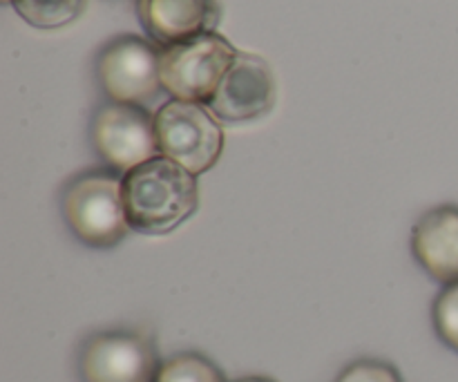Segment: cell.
<instances>
[{
	"label": "cell",
	"mask_w": 458,
	"mask_h": 382,
	"mask_svg": "<svg viewBox=\"0 0 458 382\" xmlns=\"http://www.w3.org/2000/svg\"><path fill=\"white\" fill-rule=\"evenodd\" d=\"M411 253L441 284L458 282V206H438L420 215L411 228Z\"/></svg>",
	"instance_id": "30bf717a"
},
{
	"label": "cell",
	"mask_w": 458,
	"mask_h": 382,
	"mask_svg": "<svg viewBox=\"0 0 458 382\" xmlns=\"http://www.w3.org/2000/svg\"><path fill=\"white\" fill-rule=\"evenodd\" d=\"M0 3H4V4H12V0H0Z\"/></svg>",
	"instance_id": "2e32d148"
},
{
	"label": "cell",
	"mask_w": 458,
	"mask_h": 382,
	"mask_svg": "<svg viewBox=\"0 0 458 382\" xmlns=\"http://www.w3.org/2000/svg\"><path fill=\"white\" fill-rule=\"evenodd\" d=\"M432 322L437 335L458 353V282L447 284L432 304Z\"/></svg>",
	"instance_id": "4fadbf2b"
},
{
	"label": "cell",
	"mask_w": 458,
	"mask_h": 382,
	"mask_svg": "<svg viewBox=\"0 0 458 382\" xmlns=\"http://www.w3.org/2000/svg\"><path fill=\"white\" fill-rule=\"evenodd\" d=\"M18 16L38 30H58L76 21L83 0H12Z\"/></svg>",
	"instance_id": "8fae6325"
},
{
	"label": "cell",
	"mask_w": 458,
	"mask_h": 382,
	"mask_svg": "<svg viewBox=\"0 0 458 382\" xmlns=\"http://www.w3.org/2000/svg\"><path fill=\"white\" fill-rule=\"evenodd\" d=\"M237 49L217 31L161 47V88L177 101L208 103L237 58Z\"/></svg>",
	"instance_id": "3957f363"
},
{
	"label": "cell",
	"mask_w": 458,
	"mask_h": 382,
	"mask_svg": "<svg viewBox=\"0 0 458 382\" xmlns=\"http://www.w3.org/2000/svg\"><path fill=\"white\" fill-rule=\"evenodd\" d=\"M137 13L143 30L161 47L215 31L219 22L217 0H137Z\"/></svg>",
	"instance_id": "9c48e42d"
},
{
	"label": "cell",
	"mask_w": 458,
	"mask_h": 382,
	"mask_svg": "<svg viewBox=\"0 0 458 382\" xmlns=\"http://www.w3.org/2000/svg\"><path fill=\"white\" fill-rule=\"evenodd\" d=\"M155 132L159 155L173 159L195 177L208 173L222 157L224 130L204 103L170 98L157 110Z\"/></svg>",
	"instance_id": "277c9868"
},
{
	"label": "cell",
	"mask_w": 458,
	"mask_h": 382,
	"mask_svg": "<svg viewBox=\"0 0 458 382\" xmlns=\"http://www.w3.org/2000/svg\"><path fill=\"white\" fill-rule=\"evenodd\" d=\"M89 139L107 168L125 174L159 155L155 116L143 106L107 101L89 121Z\"/></svg>",
	"instance_id": "52a82bcc"
},
{
	"label": "cell",
	"mask_w": 458,
	"mask_h": 382,
	"mask_svg": "<svg viewBox=\"0 0 458 382\" xmlns=\"http://www.w3.org/2000/svg\"><path fill=\"white\" fill-rule=\"evenodd\" d=\"M123 204L134 233L165 235L199 208V183L186 168L157 155L123 174Z\"/></svg>",
	"instance_id": "6da1fadb"
},
{
	"label": "cell",
	"mask_w": 458,
	"mask_h": 382,
	"mask_svg": "<svg viewBox=\"0 0 458 382\" xmlns=\"http://www.w3.org/2000/svg\"><path fill=\"white\" fill-rule=\"evenodd\" d=\"M233 382H276V380L264 378V376H249V378H240V380H233Z\"/></svg>",
	"instance_id": "9a60e30c"
},
{
	"label": "cell",
	"mask_w": 458,
	"mask_h": 382,
	"mask_svg": "<svg viewBox=\"0 0 458 382\" xmlns=\"http://www.w3.org/2000/svg\"><path fill=\"white\" fill-rule=\"evenodd\" d=\"M161 49L150 40L123 34L103 45L94 61V74L107 101L146 106L161 88Z\"/></svg>",
	"instance_id": "5b68a950"
},
{
	"label": "cell",
	"mask_w": 458,
	"mask_h": 382,
	"mask_svg": "<svg viewBox=\"0 0 458 382\" xmlns=\"http://www.w3.org/2000/svg\"><path fill=\"white\" fill-rule=\"evenodd\" d=\"M61 215L85 246L114 249L132 231L123 204V174L97 168L72 177L61 191Z\"/></svg>",
	"instance_id": "7a4b0ae2"
},
{
	"label": "cell",
	"mask_w": 458,
	"mask_h": 382,
	"mask_svg": "<svg viewBox=\"0 0 458 382\" xmlns=\"http://www.w3.org/2000/svg\"><path fill=\"white\" fill-rule=\"evenodd\" d=\"M161 365L155 340L139 331H98L76 356L81 382H157Z\"/></svg>",
	"instance_id": "8992f818"
},
{
	"label": "cell",
	"mask_w": 458,
	"mask_h": 382,
	"mask_svg": "<svg viewBox=\"0 0 458 382\" xmlns=\"http://www.w3.org/2000/svg\"><path fill=\"white\" fill-rule=\"evenodd\" d=\"M157 382H226L213 361L195 352L177 353L161 365Z\"/></svg>",
	"instance_id": "7c38bea8"
},
{
	"label": "cell",
	"mask_w": 458,
	"mask_h": 382,
	"mask_svg": "<svg viewBox=\"0 0 458 382\" xmlns=\"http://www.w3.org/2000/svg\"><path fill=\"white\" fill-rule=\"evenodd\" d=\"M273 103L276 79L268 63L255 54L240 52L206 106L217 119L240 123L271 112Z\"/></svg>",
	"instance_id": "ba28073f"
},
{
	"label": "cell",
	"mask_w": 458,
	"mask_h": 382,
	"mask_svg": "<svg viewBox=\"0 0 458 382\" xmlns=\"http://www.w3.org/2000/svg\"><path fill=\"white\" fill-rule=\"evenodd\" d=\"M334 382H405L403 376L398 374V369L389 362L383 361H365L352 362L347 369H343V374L338 376Z\"/></svg>",
	"instance_id": "5bb4252c"
}]
</instances>
